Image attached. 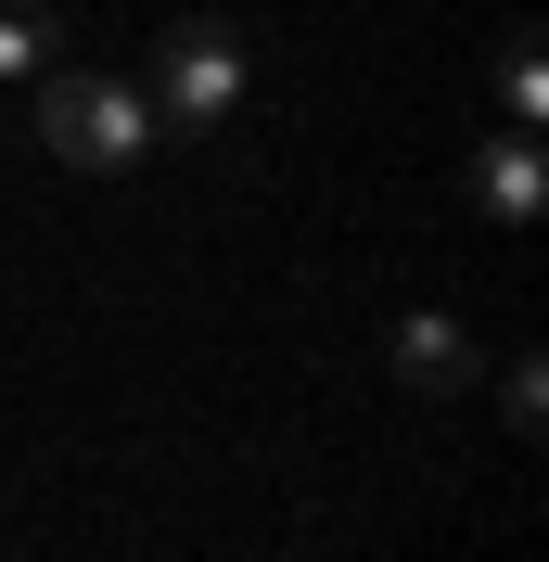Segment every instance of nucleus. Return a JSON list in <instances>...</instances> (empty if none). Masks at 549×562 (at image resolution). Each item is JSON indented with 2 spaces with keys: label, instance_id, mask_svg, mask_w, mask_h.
Masks as SVG:
<instances>
[{
  "label": "nucleus",
  "instance_id": "5",
  "mask_svg": "<svg viewBox=\"0 0 549 562\" xmlns=\"http://www.w3.org/2000/svg\"><path fill=\"white\" fill-rule=\"evenodd\" d=\"M38 26H52L38 0H0V77H13V65H38Z\"/></svg>",
  "mask_w": 549,
  "mask_h": 562
},
{
  "label": "nucleus",
  "instance_id": "2",
  "mask_svg": "<svg viewBox=\"0 0 549 562\" xmlns=\"http://www.w3.org/2000/svg\"><path fill=\"white\" fill-rule=\"evenodd\" d=\"M243 103V38L231 26H179L167 38V128H217Z\"/></svg>",
  "mask_w": 549,
  "mask_h": 562
},
{
  "label": "nucleus",
  "instance_id": "1",
  "mask_svg": "<svg viewBox=\"0 0 549 562\" xmlns=\"http://www.w3.org/2000/svg\"><path fill=\"white\" fill-rule=\"evenodd\" d=\"M38 140H52V167L115 179V167H141V140H154V103H141L128 77H52V90H38Z\"/></svg>",
  "mask_w": 549,
  "mask_h": 562
},
{
  "label": "nucleus",
  "instance_id": "4",
  "mask_svg": "<svg viewBox=\"0 0 549 562\" xmlns=\"http://www.w3.org/2000/svg\"><path fill=\"white\" fill-rule=\"evenodd\" d=\"M396 371H410L422 396H460V371H473V346H460V319H435V307H422L410 333H396Z\"/></svg>",
  "mask_w": 549,
  "mask_h": 562
},
{
  "label": "nucleus",
  "instance_id": "3",
  "mask_svg": "<svg viewBox=\"0 0 549 562\" xmlns=\"http://www.w3.org/2000/svg\"><path fill=\"white\" fill-rule=\"evenodd\" d=\"M473 192H485V217H537V192H549V179H537V140H485V154H473Z\"/></svg>",
  "mask_w": 549,
  "mask_h": 562
}]
</instances>
